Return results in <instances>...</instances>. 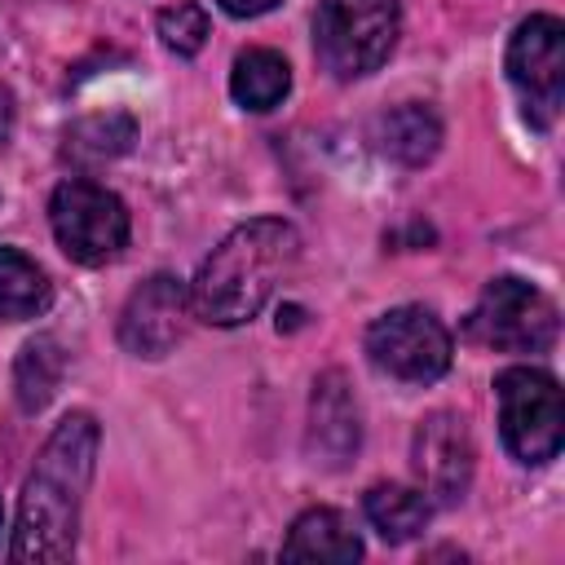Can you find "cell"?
Wrapping results in <instances>:
<instances>
[{
  "label": "cell",
  "instance_id": "ba28073f",
  "mask_svg": "<svg viewBox=\"0 0 565 565\" xmlns=\"http://www.w3.org/2000/svg\"><path fill=\"white\" fill-rule=\"evenodd\" d=\"M508 79L525 97V115L552 128L565 102V26L552 13H534L508 44Z\"/></svg>",
  "mask_w": 565,
  "mask_h": 565
},
{
  "label": "cell",
  "instance_id": "4fadbf2b",
  "mask_svg": "<svg viewBox=\"0 0 565 565\" xmlns=\"http://www.w3.org/2000/svg\"><path fill=\"white\" fill-rule=\"evenodd\" d=\"M362 508H366V521L380 530L384 543H406V539H415V534L428 525V516H433L428 494H424L419 486H397V481L371 486L366 499H362Z\"/></svg>",
  "mask_w": 565,
  "mask_h": 565
},
{
  "label": "cell",
  "instance_id": "277c9868",
  "mask_svg": "<svg viewBox=\"0 0 565 565\" xmlns=\"http://www.w3.org/2000/svg\"><path fill=\"white\" fill-rule=\"evenodd\" d=\"M494 393H499L503 446L521 463H552L565 437V406L556 380L539 366H508L494 380Z\"/></svg>",
  "mask_w": 565,
  "mask_h": 565
},
{
  "label": "cell",
  "instance_id": "52a82bcc",
  "mask_svg": "<svg viewBox=\"0 0 565 565\" xmlns=\"http://www.w3.org/2000/svg\"><path fill=\"white\" fill-rule=\"evenodd\" d=\"M366 358L406 384H428L450 366V331L424 305H397L366 327Z\"/></svg>",
  "mask_w": 565,
  "mask_h": 565
},
{
  "label": "cell",
  "instance_id": "2e32d148",
  "mask_svg": "<svg viewBox=\"0 0 565 565\" xmlns=\"http://www.w3.org/2000/svg\"><path fill=\"white\" fill-rule=\"evenodd\" d=\"M62 371H66V353L53 335H35L22 344L18 362H13V393H18V406L26 415L44 411L62 384Z\"/></svg>",
  "mask_w": 565,
  "mask_h": 565
},
{
  "label": "cell",
  "instance_id": "ffe728a7",
  "mask_svg": "<svg viewBox=\"0 0 565 565\" xmlns=\"http://www.w3.org/2000/svg\"><path fill=\"white\" fill-rule=\"evenodd\" d=\"M230 18H260V13H269L278 0H216Z\"/></svg>",
  "mask_w": 565,
  "mask_h": 565
},
{
  "label": "cell",
  "instance_id": "e0dca14e",
  "mask_svg": "<svg viewBox=\"0 0 565 565\" xmlns=\"http://www.w3.org/2000/svg\"><path fill=\"white\" fill-rule=\"evenodd\" d=\"M49 296L53 287L44 269L18 247H0V322H26L44 313Z\"/></svg>",
  "mask_w": 565,
  "mask_h": 565
},
{
  "label": "cell",
  "instance_id": "ac0fdd59",
  "mask_svg": "<svg viewBox=\"0 0 565 565\" xmlns=\"http://www.w3.org/2000/svg\"><path fill=\"white\" fill-rule=\"evenodd\" d=\"M137 137V124L132 115L124 110H106V115H88V119H75L66 128V159L75 163H106L115 154H124Z\"/></svg>",
  "mask_w": 565,
  "mask_h": 565
},
{
  "label": "cell",
  "instance_id": "5bb4252c",
  "mask_svg": "<svg viewBox=\"0 0 565 565\" xmlns=\"http://www.w3.org/2000/svg\"><path fill=\"white\" fill-rule=\"evenodd\" d=\"M291 88V66L274 49H247L234 57L230 93L243 110H274Z\"/></svg>",
  "mask_w": 565,
  "mask_h": 565
},
{
  "label": "cell",
  "instance_id": "8fae6325",
  "mask_svg": "<svg viewBox=\"0 0 565 565\" xmlns=\"http://www.w3.org/2000/svg\"><path fill=\"white\" fill-rule=\"evenodd\" d=\"M358 441H362L358 402H353L344 375L327 371L313 384V402H309V455H313V463L344 468L358 455Z\"/></svg>",
  "mask_w": 565,
  "mask_h": 565
},
{
  "label": "cell",
  "instance_id": "9c48e42d",
  "mask_svg": "<svg viewBox=\"0 0 565 565\" xmlns=\"http://www.w3.org/2000/svg\"><path fill=\"white\" fill-rule=\"evenodd\" d=\"M415 477L428 503H459L472 481V437L459 415H428L411 441Z\"/></svg>",
  "mask_w": 565,
  "mask_h": 565
},
{
  "label": "cell",
  "instance_id": "5b68a950",
  "mask_svg": "<svg viewBox=\"0 0 565 565\" xmlns=\"http://www.w3.org/2000/svg\"><path fill=\"white\" fill-rule=\"evenodd\" d=\"M49 225L57 247L79 265H106L128 243V207L97 181H62L49 199Z\"/></svg>",
  "mask_w": 565,
  "mask_h": 565
},
{
  "label": "cell",
  "instance_id": "7c38bea8",
  "mask_svg": "<svg viewBox=\"0 0 565 565\" xmlns=\"http://www.w3.org/2000/svg\"><path fill=\"white\" fill-rule=\"evenodd\" d=\"M282 556L287 561H331V565H349L362 556V539L349 530V521L335 508H309L291 521L287 539H282Z\"/></svg>",
  "mask_w": 565,
  "mask_h": 565
},
{
  "label": "cell",
  "instance_id": "7a4b0ae2",
  "mask_svg": "<svg viewBox=\"0 0 565 565\" xmlns=\"http://www.w3.org/2000/svg\"><path fill=\"white\" fill-rule=\"evenodd\" d=\"M300 260V234L282 216H256L230 230L190 282V309L212 327L252 322Z\"/></svg>",
  "mask_w": 565,
  "mask_h": 565
},
{
  "label": "cell",
  "instance_id": "6da1fadb",
  "mask_svg": "<svg viewBox=\"0 0 565 565\" xmlns=\"http://www.w3.org/2000/svg\"><path fill=\"white\" fill-rule=\"evenodd\" d=\"M97 441H102V433H97L93 415H84V411L66 415L49 433V441L22 486V499H18V525H13V547H9V556L18 565H57V561L75 556L79 508H84V494L93 481Z\"/></svg>",
  "mask_w": 565,
  "mask_h": 565
},
{
  "label": "cell",
  "instance_id": "8992f818",
  "mask_svg": "<svg viewBox=\"0 0 565 565\" xmlns=\"http://www.w3.org/2000/svg\"><path fill=\"white\" fill-rule=\"evenodd\" d=\"M468 335L486 349L539 353L556 340V305L521 278H490L468 313Z\"/></svg>",
  "mask_w": 565,
  "mask_h": 565
},
{
  "label": "cell",
  "instance_id": "30bf717a",
  "mask_svg": "<svg viewBox=\"0 0 565 565\" xmlns=\"http://www.w3.org/2000/svg\"><path fill=\"white\" fill-rule=\"evenodd\" d=\"M185 318H190V287H181L172 274H154L128 296L119 313V344L137 358H163L181 340Z\"/></svg>",
  "mask_w": 565,
  "mask_h": 565
},
{
  "label": "cell",
  "instance_id": "9a60e30c",
  "mask_svg": "<svg viewBox=\"0 0 565 565\" xmlns=\"http://www.w3.org/2000/svg\"><path fill=\"white\" fill-rule=\"evenodd\" d=\"M375 141L388 159L397 163H424L437 154V141H441V124L437 115L424 106V102H406L397 110H388L375 128Z\"/></svg>",
  "mask_w": 565,
  "mask_h": 565
},
{
  "label": "cell",
  "instance_id": "3957f363",
  "mask_svg": "<svg viewBox=\"0 0 565 565\" xmlns=\"http://www.w3.org/2000/svg\"><path fill=\"white\" fill-rule=\"evenodd\" d=\"M397 26V0H322L313 13V53L335 79H358L393 53Z\"/></svg>",
  "mask_w": 565,
  "mask_h": 565
},
{
  "label": "cell",
  "instance_id": "d6986e66",
  "mask_svg": "<svg viewBox=\"0 0 565 565\" xmlns=\"http://www.w3.org/2000/svg\"><path fill=\"white\" fill-rule=\"evenodd\" d=\"M154 26H159L163 49L177 53V57H194V53L207 44V13H203L199 4H190V0L168 4Z\"/></svg>",
  "mask_w": 565,
  "mask_h": 565
}]
</instances>
